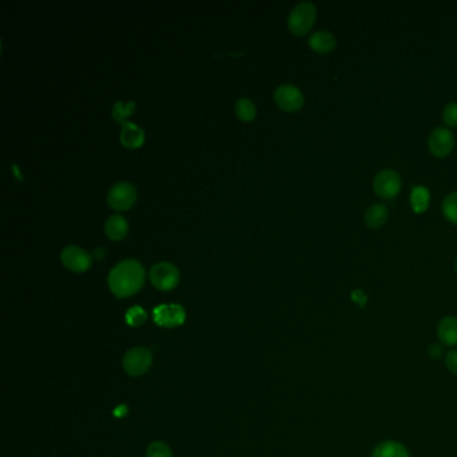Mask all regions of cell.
<instances>
[{"instance_id":"cell-25","label":"cell","mask_w":457,"mask_h":457,"mask_svg":"<svg viewBox=\"0 0 457 457\" xmlns=\"http://www.w3.org/2000/svg\"><path fill=\"white\" fill-rule=\"evenodd\" d=\"M352 299L361 306V307H365L366 302H368V297L364 294L362 290H356L352 292Z\"/></svg>"},{"instance_id":"cell-12","label":"cell","mask_w":457,"mask_h":457,"mask_svg":"<svg viewBox=\"0 0 457 457\" xmlns=\"http://www.w3.org/2000/svg\"><path fill=\"white\" fill-rule=\"evenodd\" d=\"M308 45L313 50L317 51L320 54H327L336 49L337 39L330 31L318 30V31L313 33L308 38Z\"/></svg>"},{"instance_id":"cell-20","label":"cell","mask_w":457,"mask_h":457,"mask_svg":"<svg viewBox=\"0 0 457 457\" xmlns=\"http://www.w3.org/2000/svg\"><path fill=\"white\" fill-rule=\"evenodd\" d=\"M136 109V102L130 101L123 103V102H116L113 107V117L117 121H123L128 116H130Z\"/></svg>"},{"instance_id":"cell-10","label":"cell","mask_w":457,"mask_h":457,"mask_svg":"<svg viewBox=\"0 0 457 457\" xmlns=\"http://www.w3.org/2000/svg\"><path fill=\"white\" fill-rule=\"evenodd\" d=\"M153 320L160 326L176 327L186 321V310L176 304L157 306L153 310Z\"/></svg>"},{"instance_id":"cell-18","label":"cell","mask_w":457,"mask_h":457,"mask_svg":"<svg viewBox=\"0 0 457 457\" xmlns=\"http://www.w3.org/2000/svg\"><path fill=\"white\" fill-rule=\"evenodd\" d=\"M442 215L447 220L457 225V190L449 193L442 200Z\"/></svg>"},{"instance_id":"cell-16","label":"cell","mask_w":457,"mask_h":457,"mask_svg":"<svg viewBox=\"0 0 457 457\" xmlns=\"http://www.w3.org/2000/svg\"><path fill=\"white\" fill-rule=\"evenodd\" d=\"M389 218V209L384 204L370 205L365 213V223L369 228H381Z\"/></svg>"},{"instance_id":"cell-4","label":"cell","mask_w":457,"mask_h":457,"mask_svg":"<svg viewBox=\"0 0 457 457\" xmlns=\"http://www.w3.org/2000/svg\"><path fill=\"white\" fill-rule=\"evenodd\" d=\"M152 352L148 347L138 346L130 349L122 361L123 370L132 377H140L148 372L152 366Z\"/></svg>"},{"instance_id":"cell-8","label":"cell","mask_w":457,"mask_h":457,"mask_svg":"<svg viewBox=\"0 0 457 457\" xmlns=\"http://www.w3.org/2000/svg\"><path fill=\"white\" fill-rule=\"evenodd\" d=\"M61 260L68 270L82 272L90 269L93 263V255L78 246H68L61 251Z\"/></svg>"},{"instance_id":"cell-2","label":"cell","mask_w":457,"mask_h":457,"mask_svg":"<svg viewBox=\"0 0 457 457\" xmlns=\"http://www.w3.org/2000/svg\"><path fill=\"white\" fill-rule=\"evenodd\" d=\"M317 19V8L311 1H299L290 11L288 29L295 35H305L313 29Z\"/></svg>"},{"instance_id":"cell-11","label":"cell","mask_w":457,"mask_h":457,"mask_svg":"<svg viewBox=\"0 0 457 457\" xmlns=\"http://www.w3.org/2000/svg\"><path fill=\"white\" fill-rule=\"evenodd\" d=\"M119 140L122 145H125L126 148H138L140 145H142L145 140V133L142 128L136 125L135 122L125 121L121 128Z\"/></svg>"},{"instance_id":"cell-7","label":"cell","mask_w":457,"mask_h":457,"mask_svg":"<svg viewBox=\"0 0 457 457\" xmlns=\"http://www.w3.org/2000/svg\"><path fill=\"white\" fill-rule=\"evenodd\" d=\"M274 98L279 107L287 112H297L305 103V97L302 91L292 84L278 86L274 91Z\"/></svg>"},{"instance_id":"cell-5","label":"cell","mask_w":457,"mask_h":457,"mask_svg":"<svg viewBox=\"0 0 457 457\" xmlns=\"http://www.w3.org/2000/svg\"><path fill=\"white\" fill-rule=\"evenodd\" d=\"M149 278L153 286L163 291L176 287L180 280L179 269L170 262H158L153 264Z\"/></svg>"},{"instance_id":"cell-21","label":"cell","mask_w":457,"mask_h":457,"mask_svg":"<svg viewBox=\"0 0 457 457\" xmlns=\"http://www.w3.org/2000/svg\"><path fill=\"white\" fill-rule=\"evenodd\" d=\"M147 457H173V454L170 445L163 441H154L147 449Z\"/></svg>"},{"instance_id":"cell-24","label":"cell","mask_w":457,"mask_h":457,"mask_svg":"<svg viewBox=\"0 0 457 457\" xmlns=\"http://www.w3.org/2000/svg\"><path fill=\"white\" fill-rule=\"evenodd\" d=\"M445 365L448 368V370L452 374L457 375V349H454L451 352L447 353L445 356Z\"/></svg>"},{"instance_id":"cell-19","label":"cell","mask_w":457,"mask_h":457,"mask_svg":"<svg viewBox=\"0 0 457 457\" xmlns=\"http://www.w3.org/2000/svg\"><path fill=\"white\" fill-rule=\"evenodd\" d=\"M237 117L243 121H251L256 116V106L248 98H240L235 103Z\"/></svg>"},{"instance_id":"cell-6","label":"cell","mask_w":457,"mask_h":457,"mask_svg":"<svg viewBox=\"0 0 457 457\" xmlns=\"http://www.w3.org/2000/svg\"><path fill=\"white\" fill-rule=\"evenodd\" d=\"M137 200L136 186L128 181H119L113 184L107 192V203L119 211L129 209Z\"/></svg>"},{"instance_id":"cell-3","label":"cell","mask_w":457,"mask_h":457,"mask_svg":"<svg viewBox=\"0 0 457 457\" xmlns=\"http://www.w3.org/2000/svg\"><path fill=\"white\" fill-rule=\"evenodd\" d=\"M373 188L378 197L391 200L400 193L403 188V179L394 170H380L373 180Z\"/></svg>"},{"instance_id":"cell-28","label":"cell","mask_w":457,"mask_h":457,"mask_svg":"<svg viewBox=\"0 0 457 457\" xmlns=\"http://www.w3.org/2000/svg\"><path fill=\"white\" fill-rule=\"evenodd\" d=\"M455 267H456V272H457V259H456V264H455Z\"/></svg>"},{"instance_id":"cell-9","label":"cell","mask_w":457,"mask_h":457,"mask_svg":"<svg viewBox=\"0 0 457 457\" xmlns=\"http://www.w3.org/2000/svg\"><path fill=\"white\" fill-rule=\"evenodd\" d=\"M428 147L433 156L440 158L447 157L455 148V136L449 129L439 126L432 130L428 138Z\"/></svg>"},{"instance_id":"cell-27","label":"cell","mask_w":457,"mask_h":457,"mask_svg":"<svg viewBox=\"0 0 457 457\" xmlns=\"http://www.w3.org/2000/svg\"><path fill=\"white\" fill-rule=\"evenodd\" d=\"M94 255H96L97 257H102V256L105 255V250H103V248H97V250L94 251Z\"/></svg>"},{"instance_id":"cell-17","label":"cell","mask_w":457,"mask_h":457,"mask_svg":"<svg viewBox=\"0 0 457 457\" xmlns=\"http://www.w3.org/2000/svg\"><path fill=\"white\" fill-rule=\"evenodd\" d=\"M429 202H430V193H429L428 188L420 186L412 188L410 205H412V209L416 213L425 212L428 209V207H429Z\"/></svg>"},{"instance_id":"cell-26","label":"cell","mask_w":457,"mask_h":457,"mask_svg":"<svg viewBox=\"0 0 457 457\" xmlns=\"http://www.w3.org/2000/svg\"><path fill=\"white\" fill-rule=\"evenodd\" d=\"M429 356L435 359L440 358L442 356V346L441 345H430L429 347Z\"/></svg>"},{"instance_id":"cell-13","label":"cell","mask_w":457,"mask_h":457,"mask_svg":"<svg viewBox=\"0 0 457 457\" xmlns=\"http://www.w3.org/2000/svg\"><path fill=\"white\" fill-rule=\"evenodd\" d=\"M372 457H410L405 445L398 441H382L380 442L374 451Z\"/></svg>"},{"instance_id":"cell-22","label":"cell","mask_w":457,"mask_h":457,"mask_svg":"<svg viewBox=\"0 0 457 457\" xmlns=\"http://www.w3.org/2000/svg\"><path fill=\"white\" fill-rule=\"evenodd\" d=\"M145 321H147V313L144 311L142 307L135 306V307H132V308L128 310V313H126V322L130 326L137 327V326H141Z\"/></svg>"},{"instance_id":"cell-1","label":"cell","mask_w":457,"mask_h":457,"mask_svg":"<svg viewBox=\"0 0 457 457\" xmlns=\"http://www.w3.org/2000/svg\"><path fill=\"white\" fill-rule=\"evenodd\" d=\"M144 280V266L136 259L121 260L110 270L107 276L109 287L119 298H125L136 294L137 291L142 287Z\"/></svg>"},{"instance_id":"cell-14","label":"cell","mask_w":457,"mask_h":457,"mask_svg":"<svg viewBox=\"0 0 457 457\" xmlns=\"http://www.w3.org/2000/svg\"><path fill=\"white\" fill-rule=\"evenodd\" d=\"M437 336L447 346L457 345V317H445L437 326Z\"/></svg>"},{"instance_id":"cell-15","label":"cell","mask_w":457,"mask_h":457,"mask_svg":"<svg viewBox=\"0 0 457 457\" xmlns=\"http://www.w3.org/2000/svg\"><path fill=\"white\" fill-rule=\"evenodd\" d=\"M129 230L128 220L121 215H112L105 221V232L113 240H121L126 237Z\"/></svg>"},{"instance_id":"cell-23","label":"cell","mask_w":457,"mask_h":457,"mask_svg":"<svg viewBox=\"0 0 457 457\" xmlns=\"http://www.w3.org/2000/svg\"><path fill=\"white\" fill-rule=\"evenodd\" d=\"M442 121L451 128L457 126V102H449L442 109Z\"/></svg>"}]
</instances>
